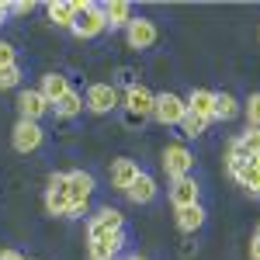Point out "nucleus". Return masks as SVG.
<instances>
[{
	"label": "nucleus",
	"instance_id": "obj_1",
	"mask_svg": "<svg viewBox=\"0 0 260 260\" xmlns=\"http://www.w3.org/2000/svg\"><path fill=\"white\" fill-rule=\"evenodd\" d=\"M73 7H77V18H73V35L77 39H94L101 35L108 24H104V14H101L98 4H90V0H73Z\"/></svg>",
	"mask_w": 260,
	"mask_h": 260
},
{
	"label": "nucleus",
	"instance_id": "obj_2",
	"mask_svg": "<svg viewBox=\"0 0 260 260\" xmlns=\"http://www.w3.org/2000/svg\"><path fill=\"white\" fill-rule=\"evenodd\" d=\"M163 170H167V177L170 180H180V177H191V170H194V156H191V149L187 146H180V142H167L163 146Z\"/></svg>",
	"mask_w": 260,
	"mask_h": 260
},
{
	"label": "nucleus",
	"instance_id": "obj_3",
	"mask_svg": "<svg viewBox=\"0 0 260 260\" xmlns=\"http://www.w3.org/2000/svg\"><path fill=\"white\" fill-rule=\"evenodd\" d=\"M87 257L90 260H118V250L125 246V233L115 229V233H90L87 236Z\"/></svg>",
	"mask_w": 260,
	"mask_h": 260
},
{
	"label": "nucleus",
	"instance_id": "obj_4",
	"mask_svg": "<svg viewBox=\"0 0 260 260\" xmlns=\"http://www.w3.org/2000/svg\"><path fill=\"white\" fill-rule=\"evenodd\" d=\"M187 115V101L177 98V94H156L153 101V118L160 121V125H180V118Z\"/></svg>",
	"mask_w": 260,
	"mask_h": 260
},
{
	"label": "nucleus",
	"instance_id": "obj_5",
	"mask_svg": "<svg viewBox=\"0 0 260 260\" xmlns=\"http://www.w3.org/2000/svg\"><path fill=\"white\" fill-rule=\"evenodd\" d=\"M45 139V132H42L39 121H28V118H18L14 125V132H11V142H14V149L18 153H35Z\"/></svg>",
	"mask_w": 260,
	"mask_h": 260
},
{
	"label": "nucleus",
	"instance_id": "obj_6",
	"mask_svg": "<svg viewBox=\"0 0 260 260\" xmlns=\"http://www.w3.org/2000/svg\"><path fill=\"white\" fill-rule=\"evenodd\" d=\"M125 115H136V118H153V101L156 94H149L142 83H132V87H125Z\"/></svg>",
	"mask_w": 260,
	"mask_h": 260
},
{
	"label": "nucleus",
	"instance_id": "obj_7",
	"mask_svg": "<svg viewBox=\"0 0 260 260\" xmlns=\"http://www.w3.org/2000/svg\"><path fill=\"white\" fill-rule=\"evenodd\" d=\"M125 39H128L132 49H153L156 39H160V28H156L149 18H132L128 28H125Z\"/></svg>",
	"mask_w": 260,
	"mask_h": 260
},
{
	"label": "nucleus",
	"instance_id": "obj_8",
	"mask_svg": "<svg viewBox=\"0 0 260 260\" xmlns=\"http://www.w3.org/2000/svg\"><path fill=\"white\" fill-rule=\"evenodd\" d=\"M66 194H70V205H87L94 194V177L87 170H70L66 174Z\"/></svg>",
	"mask_w": 260,
	"mask_h": 260
},
{
	"label": "nucleus",
	"instance_id": "obj_9",
	"mask_svg": "<svg viewBox=\"0 0 260 260\" xmlns=\"http://www.w3.org/2000/svg\"><path fill=\"white\" fill-rule=\"evenodd\" d=\"M115 104H118V90H115L111 83H94V87L87 90V108H90L94 115H108Z\"/></svg>",
	"mask_w": 260,
	"mask_h": 260
},
{
	"label": "nucleus",
	"instance_id": "obj_10",
	"mask_svg": "<svg viewBox=\"0 0 260 260\" xmlns=\"http://www.w3.org/2000/svg\"><path fill=\"white\" fill-rule=\"evenodd\" d=\"M18 111H21V118L39 121L42 115H49V111H52V104L42 98L39 90H21V94H18Z\"/></svg>",
	"mask_w": 260,
	"mask_h": 260
},
{
	"label": "nucleus",
	"instance_id": "obj_11",
	"mask_svg": "<svg viewBox=\"0 0 260 260\" xmlns=\"http://www.w3.org/2000/svg\"><path fill=\"white\" fill-rule=\"evenodd\" d=\"M170 201H174V208L198 205V180H194V177H180V180H174V187H170Z\"/></svg>",
	"mask_w": 260,
	"mask_h": 260
},
{
	"label": "nucleus",
	"instance_id": "obj_12",
	"mask_svg": "<svg viewBox=\"0 0 260 260\" xmlns=\"http://www.w3.org/2000/svg\"><path fill=\"white\" fill-rule=\"evenodd\" d=\"M229 167V174L240 180V187L250 194V198H260V170L253 167H246V163H225Z\"/></svg>",
	"mask_w": 260,
	"mask_h": 260
},
{
	"label": "nucleus",
	"instance_id": "obj_13",
	"mask_svg": "<svg viewBox=\"0 0 260 260\" xmlns=\"http://www.w3.org/2000/svg\"><path fill=\"white\" fill-rule=\"evenodd\" d=\"M139 177V163L128 160V156H121V160L111 163V184L118 187V191H128V184Z\"/></svg>",
	"mask_w": 260,
	"mask_h": 260
},
{
	"label": "nucleus",
	"instance_id": "obj_14",
	"mask_svg": "<svg viewBox=\"0 0 260 260\" xmlns=\"http://www.w3.org/2000/svg\"><path fill=\"white\" fill-rule=\"evenodd\" d=\"M125 194H128V201H136V205H149V201L156 198V180L139 170V177L128 184V191H125Z\"/></svg>",
	"mask_w": 260,
	"mask_h": 260
},
{
	"label": "nucleus",
	"instance_id": "obj_15",
	"mask_svg": "<svg viewBox=\"0 0 260 260\" xmlns=\"http://www.w3.org/2000/svg\"><path fill=\"white\" fill-rule=\"evenodd\" d=\"M187 111H194L198 118L212 121V111H215V90H205V87L191 90V98H187Z\"/></svg>",
	"mask_w": 260,
	"mask_h": 260
},
{
	"label": "nucleus",
	"instance_id": "obj_16",
	"mask_svg": "<svg viewBox=\"0 0 260 260\" xmlns=\"http://www.w3.org/2000/svg\"><path fill=\"white\" fill-rule=\"evenodd\" d=\"M121 222H125V215L118 208H101L98 215L90 219V225H87V236L90 233H115V229H121Z\"/></svg>",
	"mask_w": 260,
	"mask_h": 260
},
{
	"label": "nucleus",
	"instance_id": "obj_17",
	"mask_svg": "<svg viewBox=\"0 0 260 260\" xmlns=\"http://www.w3.org/2000/svg\"><path fill=\"white\" fill-rule=\"evenodd\" d=\"M39 94L49 101V104H56L62 94H70V83H66V77H62V73H45V77H42Z\"/></svg>",
	"mask_w": 260,
	"mask_h": 260
},
{
	"label": "nucleus",
	"instance_id": "obj_18",
	"mask_svg": "<svg viewBox=\"0 0 260 260\" xmlns=\"http://www.w3.org/2000/svg\"><path fill=\"white\" fill-rule=\"evenodd\" d=\"M177 229L180 233H198L201 225H205V208L201 205H187V208H177Z\"/></svg>",
	"mask_w": 260,
	"mask_h": 260
},
{
	"label": "nucleus",
	"instance_id": "obj_19",
	"mask_svg": "<svg viewBox=\"0 0 260 260\" xmlns=\"http://www.w3.org/2000/svg\"><path fill=\"white\" fill-rule=\"evenodd\" d=\"M101 14H104V24H108V28H128V21H132V7L121 4V0H115V4H104Z\"/></svg>",
	"mask_w": 260,
	"mask_h": 260
},
{
	"label": "nucleus",
	"instance_id": "obj_20",
	"mask_svg": "<svg viewBox=\"0 0 260 260\" xmlns=\"http://www.w3.org/2000/svg\"><path fill=\"white\" fill-rule=\"evenodd\" d=\"M45 212L66 219V212H70V194H66V187H49V191H45Z\"/></svg>",
	"mask_w": 260,
	"mask_h": 260
},
{
	"label": "nucleus",
	"instance_id": "obj_21",
	"mask_svg": "<svg viewBox=\"0 0 260 260\" xmlns=\"http://www.w3.org/2000/svg\"><path fill=\"white\" fill-rule=\"evenodd\" d=\"M52 111H56V118H77L83 111V98L77 90H70V94H62V98L52 104Z\"/></svg>",
	"mask_w": 260,
	"mask_h": 260
},
{
	"label": "nucleus",
	"instance_id": "obj_22",
	"mask_svg": "<svg viewBox=\"0 0 260 260\" xmlns=\"http://www.w3.org/2000/svg\"><path fill=\"white\" fill-rule=\"evenodd\" d=\"M240 115V101L233 94H215V111H212V121H233Z\"/></svg>",
	"mask_w": 260,
	"mask_h": 260
},
{
	"label": "nucleus",
	"instance_id": "obj_23",
	"mask_svg": "<svg viewBox=\"0 0 260 260\" xmlns=\"http://www.w3.org/2000/svg\"><path fill=\"white\" fill-rule=\"evenodd\" d=\"M49 18L56 21L59 28H73V18H77L73 0H52V4H49Z\"/></svg>",
	"mask_w": 260,
	"mask_h": 260
},
{
	"label": "nucleus",
	"instance_id": "obj_24",
	"mask_svg": "<svg viewBox=\"0 0 260 260\" xmlns=\"http://www.w3.org/2000/svg\"><path fill=\"white\" fill-rule=\"evenodd\" d=\"M205 128H208V121H205V118H198L194 111H187V115L180 118V132H184L187 139H194V136H201Z\"/></svg>",
	"mask_w": 260,
	"mask_h": 260
},
{
	"label": "nucleus",
	"instance_id": "obj_25",
	"mask_svg": "<svg viewBox=\"0 0 260 260\" xmlns=\"http://www.w3.org/2000/svg\"><path fill=\"white\" fill-rule=\"evenodd\" d=\"M240 146L246 149V156H257V153H260V128L246 125V132L240 136Z\"/></svg>",
	"mask_w": 260,
	"mask_h": 260
},
{
	"label": "nucleus",
	"instance_id": "obj_26",
	"mask_svg": "<svg viewBox=\"0 0 260 260\" xmlns=\"http://www.w3.org/2000/svg\"><path fill=\"white\" fill-rule=\"evenodd\" d=\"M243 115H246V125L260 128V94H250L246 104H243Z\"/></svg>",
	"mask_w": 260,
	"mask_h": 260
},
{
	"label": "nucleus",
	"instance_id": "obj_27",
	"mask_svg": "<svg viewBox=\"0 0 260 260\" xmlns=\"http://www.w3.org/2000/svg\"><path fill=\"white\" fill-rule=\"evenodd\" d=\"M21 83V66H4L0 70V90H11Z\"/></svg>",
	"mask_w": 260,
	"mask_h": 260
},
{
	"label": "nucleus",
	"instance_id": "obj_28",
	"mask_svg": "<svg viewBox=\"0 0 260 260\" xmlns=\"http://www.w3.org/2000/svg\"><path fill=\"white\" fill-rule=\"evenodd\" d=\"M4 66H18V52H14L11 42H0V70Z\"/></svg>",
	"mask_w": 260,
	"mask_h": 260
},
{
	"label": "nucleus",
	"instance_id": "obj_29",
	"mask_svg": "<svg viewBox=\"0 0 260 260\" xmlns=\"http://www.w3.org/2000/svg\"><path fill=\"white\" fill-rule=\"evenodd\" d=\"M7 7H11V14H31V11H35L31 0H14V4H7Z\"/></svg>",
	"mask_w": 260,
	"mask_h": 260
},
{
	"label": "nucleus",
	"instance_id": "obj_30",
	"mask_svg": "<svg viewBox=\"0 0 260 260\" xmlns=\"http://www.w3.org/2000/svg\"><path fill=\"white\" fill-rule=\"evenodd\" d=\"M250 260H260V222L253 229V240H250Z\"/></svg>",
	"mask_w": 260,
	"mask_h": 260
},
{
	"label": "nucleus",
	"instance_id": "obj_31",
	"mask_svg": "<svg viewBox=\"0 0 260 260\" xmlns=\"http://www.w3.org/2000/svg\"><path fill=\"white\" fill-rule=\"evenodd\" d=\"M80 215H87V205H70L66 219H80Z\"/></svg>",
	"mask_w": 260,
	"mask_h": 260
},
{
	"label": "nucleus",
	"instance_id": "obj_32",
	"mask_svg": "<svg viewBox=\"0 0 260 260\" xmlns=\"http://www.w3.org/2000/svg\"><path fill=\"white\" fill-rule=\"evenodd\" d=\"M0 260H28L21 250H0Z\"/></svg>",
	"mask_w": 260,
	"mask_h": 260
},
{
	"label": "nucleus",
	"instance_id": "obj_33",
	"mask_svg": "<svg viewBox=\"0 0 260 260\" xmlns=\"http://www.w3.org/2000/svg\"><path fill=\"white\" fill-rule=\"evenodd\" d=\"M7 14H11V7H7V4L0 0V24H4V18H7Z\"/></svg>",
	"mask_w": 260,
	"mask_h": 260
},
{
	"label": "nucleus",
	"instance_id": "obj_34",
	"mask_svg": "<svg viewBox=\"0 0 260 260\" xmlns=\"http://www.w3.org/2000/svg\"><path fill=\"white\" fill-rule=\"evenodd\" d=\"M125 260H146V257H125Z\"/></svg>",
	"mask_w": 260,
	"mask_h": 260
}]
</instances>
